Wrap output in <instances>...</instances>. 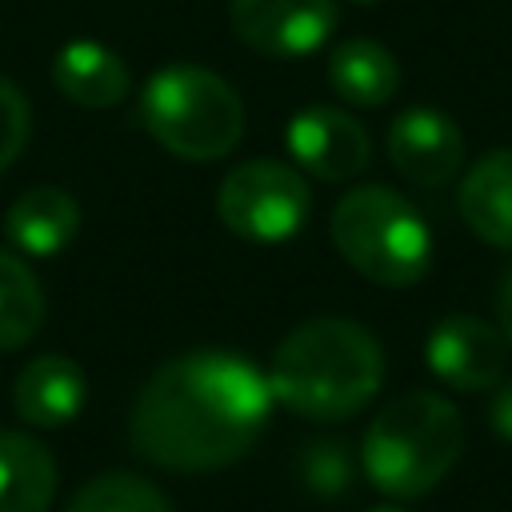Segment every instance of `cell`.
I'll list each match as a JSON object with an SVG mask.
<instances>
[{
  "mask_svg": "<svg viewBox=\"0 0 512 512\" xmlns=\"http://www.w3.org/2000/svg\"><path fill=\"white\" fill-rule=\"evenodd\" d=\"M268 376L236 352L200 348L148 376L132 404V444L168 472H216L240 460L272 412Z\"/></svg>",
  "mask_w": 512,
  "mask_h": 512,
  "instance_id": "obj_1",
  "label": "cell"
},
{
  "mask_svg": "<svg viewBox=\"0 0 512 512\" xmlns=\"http://www.w3.org/2000/svg\"><path fill=\"white\" fill-rule=\"evenodd\" d=\"M384 384V352L368 328L344 316H320L292 328L272 352V400L304 420H344Z\"/></svg>",
  "mask_w": 512,
  "mask_h": 512,
  "instance_id": "obj_2",
  "label": "cell"
},
{
  "mask_svg": "<svg viewBox=\"0 0 512 512\" xmlns=\"http://www.w3.org/2000/svg\"><path fill=\"white\" fill-rule=\"evenodd\" d=\"M464 452V420L436 392H404L376 412L364 432L360 464L396 500L432 492Z\"/></svg>",
  "mask_w": 512,
  "mask_h": 512,
  "instance_id": "obj_3",
  "label": "cell"
},
{
  "mask_svg": "<svg viewBox=\"0 0 512 512\" xmlns=\"http://www.w3.org/2000/svg\"><path fill=\"white\" fill-rule=\"evenodd\" d=\"M140 120L160 148L196 164L228 156L244 136V104L236 88L200 64H168L152 72L140 96Z\"/></svg>",
  "mask_w": 512,
  "mask_h": 512,
  "instance_id": "obj_4",
  "label": "cell"
},
{
  "mask_svg": "<svg viewBox=\"0 0 512 512\" xmlns=\"http://www.w3.org/2000/svg\"><path fill=\"white\" fill-rule=\"evenodd\" d=\"M336 252L372 284L408 288L432 264V232L424 216L392 188L364 184L332 208Z\"/></svg>",
  "mask_w": 512,
  "mask_h": 512,
  "instance_id": "obj_5",
  "label": "cell"
},
{
  "mask_svg": "<svg viewBox=\"0 0 512 512\" xmlns=\"http://www.w3.org/2000/svg\"><path fill=\"white\" fill-rule=\"evenodd\" d=\"M308 208H312V192L304 176L280 160L236 164L216 188L220 224L256 244H276L296 236L308 220Z\"/></svg>",
  "mask_w": 512,
  "mask_h": 512,
  "instance_id": "obj_6",
  "label": "cell"
},
{
  "mask_svg": "<svg viewBox=\"0 0 512 512\" xmlns=\"http://www.w3.org/2000/svg\"><path fill=\"white\" fill-rule=\"evenodd\" d=\"M336 0H228L232 32L260 56H308L336 32Z\"/></svg>",
  "mask_w": 512,
  "mask_h": 512,
  "instance_id": "obj_7",
  "label": "cell"
},
{
  "mask_svg": "<svg viewBox=\"0 0 512 512\" xmlns=\"http://www.w3.org/2000/svg\"><path fill=\"white\" fill-rule=\"evenodd\" d=\"M424 360L448 388L484 392V388H496L504 376L508 340L496 324H488L472 312H456V316H444L428 332Z\"/></svg>",
  "mask_w": 512,
  "mask_h": 512,
  "instance_id": "obj_8",
  "label": "cell"
},
{
  "mask_svg": "<svg viewBox=\"0 0 512 512\" xmlns=\"http://www.w3.org/2000/svg\"><path fill=\"white\" fill-rule=\"evenodd\" d=\"M284 144L292 160L320 180H352L372 156V140L360 120L340 108H304L288 120Z\"/></svg>",
  "mask_w": 512,
  "mask_h": 512,
  "instance_id": "obj_9",
  "label": "cell"
},
{
  "mask_svg": "<svg viewBox=\"0 0 512 512\" xmlns=\"http://www.w3.org/2000/svg\"><path fill=\"white\" fill-rule=\"evenodd\" d=\"M388 160L404 180L440 188L464 164V136L452 116L436 108H408L388 128Z\"/></svg>",
  "mask_w": 512,
  "mask_h": 512,
  "instance_id": "obj_10",
  "label": "cell"
},
{
  "mask_svg": "<svg viewBox=\"0 0 512 512\" xmlns=\"http://www.w3.org/2000/svg\"><path fill=\"white\" fill-rule=\"evenodd\" d=\"M84 396H88V380L80 364L68 356H36L32 364L20 368L12 384L16 416L32 428H60L76 420V412L84 408Z\"/></svg>",
  "mask_w": 512,
  "mask_h": 512,
  "instance_id": "obj_11",
  "label": "cell"
},
{
  "mask_svg": "<svg viewBox=\"0 0 512 512\" xmlns=\"http://www.w3.org/2000/svg\"><path fill=\"white\" fill-rule=\"evenodd\" d=\"M456 204L464 224L480 240L496 248H512V148H496L480 156L464 172Z\"/></svg>",
  "mask_w": 512,
  "mask_h": 512,
  "instance_id": "obj_12",
  "label": "cell"
},
{
  "mask_svg": "<svg viewBox=\"0 0 512 512\" xmlns=\"http://www.w3.org/2000/svg\"><path fill=\"white\" fill-rule=\"evenodd\" d=\"M52 80L64 92V100H72L80 108H116L132 84L128 64L96 40L64 44L52 60Z\"/></svg>",
  "mask_w": 512,
  "mask_h": 512,
  "instance_id": "obj_13",
  "label": "cell"
},
{
  "mask_svg": "<svg viewBox=\"0 0 512 512\" xmlns=\"http://www.w3.org/2000/svg\"><path fill=\"white\" fill-rule=\"evenodd\" d=\"M76 228H80L76 200L52 184L20 192L4 216V232L24 256H56L60 248L72 244Z\"/></svg>",
  "mask_w": 512,
  "mask_h": 512,
  "instance_id": "obj_14",
  "label": "cell"
},
{
  "mask_svg": "<svg viewBox=\"0 0 512 512\" xmlns=\"http://www.w3.org/2000/svg\"><path fill=\"white\" fill-rule=\"evenodd\" d=\"M56 460L28 432H0V512H48Z\"/></svg>",
  "mask_w": 512,
  "mask_h": 512,
  "instance_id": "obj_15",
  "label": "cell"
},
{
  "mask_svg": "<svg viewBox=\"0 0 512 512\" xmlns=\"http://www.w3.org/2000/svg\"><path fill=\"white\" fill-rule=\"evenodd\" d=\"M328 84L348 104L380 108L400 88V64H396V56L384 44L356 36V40H344L332 52V60H328Z\"/></svg>",
  "mask_w": 512,
  "mask_h": 512,
  "instance_id": "obj_16",
  "label": "cell"
},
{
  "mask_svg": "<svg viewBox=\"0 0 512 512\" xmlns=\"http://www.w3.org/2000/svg\"><path fill=\"white\" fill-rule=\"evenodd\" d=\"M44 324V292L32 276V268L0 252V352L24 348Z\"/></svg>",
  "mask_w": 512,
  "mask_h": 512,
  "instance_id": "obj_17",
  "label": "cell"
},
{
  "mask_svg": "<svg viewBox=\"0 0 512 512\" xmlns=\"http://www.w3.org/2000/svg\"><path fill=\"white\" fill-rule=\"evenodd\" d=\"M68 512H172L168 500L160 496L156 484H148L144 476H132V472H108V476H96L88 480Z\"/></svg>",
  "mask_w": 512,
  "mask_h": 512,
  "instance_id": "obj_18",
  "label": "cell"
},
{
  "mask_svg": "<svg viewBox=\"0 0 512 512\" xmlns=\"http://www.w3.org/2000/svg\"><path fill=\"white\" fill-rule=\"evenodd\" d=\"M28 132H32V108L24 92L0 76V172L24 152Z\"/></svg>",
  "mask_w": 512,
  "mask_h": 512,
  "instance_id": "obj_19",
  "label": "cell"
},
{
  "mask_svg": "<svg viewBox=\"0 0 512 512\" xmlns=\"http://www.w3.org/2000/svg\"><path fill=\"white\" fill-rule=\"evenodd\" d=\"M308 480L320 492H340L348 480V456L340 444H312L308 448Z\"/></svg>",
  "mask_w": 512,
  "mask_h": 512,
  "instance_id": "obj_20",
  "label": "cell"
},
{
  "mask_svg": "<svg viewBox=\"0 0 512 512\" xmlns=\"http://www.w3.org/2000/svg\"><path fill=\"white\" fill-rule=\"evenodd\" d=\"M488 420H492V428H496L504 440H512V380H504V384L496 388V396H492V404H488Z\"/></svg>",
  "mask_w": 512,
  "mask_h": 512,
  "instance_id": "obj_21",
  "label": "cell"
},
{
  "mask_svg": "<svg viewBox=\"0 0 512 512\" xmlns=\"http://www.w3.org/2000/svg\"><path fill=\"white\" fill-rule=\"evenodd\" d=\"M496 316H500V332H504V340H508V348H512V268H508V272H504V280H500Z\"/></svg>",
  "mask_w": 512,
  "mask_h": 512,
  "instance_id": "obj_22",
  "label": "cell"
},
{
  "mask_svg": "<svg viewBox=\"0 0 512 512\" xmlns=\"http://www.w3.org/2000/svg\"><path fill=\"white\" fill-rule=\"evenodd\" d=\"M368 512H404V508H396V504H376V508H368Z\"/></svg>",
  "mask_w": 512,
  "mask_h": 512,
  "instance_id": "obj_23",
  "label": "cell"
},
{
  "mask_svg": "<svg viewBox=\"0 0 512 512\" xmlns=\"http://www.w3.org/2000/svg\"><path fill=\"white\" fill-rule=\"evenodd\" d=\"M352 4H380V0H352Z\"/></svg>",
  "mask_w": 512,
  "mask_h": 512,
  "instance_id": "obj_24",
  "label": "cell"
}]
</instances>
